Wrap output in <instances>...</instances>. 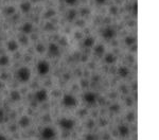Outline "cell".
I'll use <instances>...</instances> for the list:
<instances>
[{
  "label": "cell",
  "instance_id": "cell-18",
  "mask_svg": "<svg viewBox=\"0 0 159 140\" xmlns=\"http://www.w3.org/2000/svg\"><path fill=\"white\" fill-rule=\"evenodd\" d=\"M93 52L95 54H97L98 56H102L104 53H105V47L103 45H97L95 48H93Z\"/></svg>",
  "mask_w": 159,
  "mask_h": 140
},
{
  "label": "cell",
  "instance_id": "cell-23",
  "mask_svg": "<svg viewBox=\"0 0 159 140\" xmlns=\"http://www.w3.org/2000/svg\"><path fill=\"white\" fill-rule=\"evenodd\" d=\"M18 44H20V45H23V46L29 45L28 36H25V34H23V35H20V36H19V42H18Z\"/></svg>",
  "mask_w": 159,
  "mask_h": 140
},
{
  "label": "cell",
  "instance_id": "cell-1",
  "mask_svg": "<svg viewBox=\"0 0 159 140\" xmlns=\"http://www.w3.org/2000/svg\"><path fill=\"white\" fill-rule=\"evenodd\" d=\"M16 80L20 83H27L31 78V70L28 67H20L15 73Z\"/></svg>",
  "mask_w": 159,
  "mask_h": 140
},
{
  "label": "cell",
  "instance_id": "cell-25",
  "mask_svg": "<svg viewBox=\"0 0 159 140\" xmlns=\"http://www.w3.org/2000/svg\"><path fill=\"white\" fill-rule=\"evenodd\" d=\"M120 109H121L120 105H119V104H117V103H114V104H112V105H110V106H109V110H110L112 112H114V114H117V112H120Z\"/></svg>",
  "mask_w": 159,
  "mask_h": 140
},
{
  "label": "cell",
  "instance_id": "cell-4",
  "mask_svg": "<svg viewBox=\"0 0 159 140\" xmlns=\"http://www.w3.org/2000/svg\"><path fill=\"white\" fill-rule=\"evenodd\" d=\"M59 126L61 129L64 131H67V132H70L74 129L76 126V121L73 119H70V118H61L59 120Z\"/></svg>",
  "mask_w": 159,
  "mask_h": 140
},
{
  "label": "cell",
  "instance_id": "cell-39",
  "mask_svg": "<svg viewBox=\"0 0 159 140\" xmlns=\"http://www.w3.org/2000/svg\"><path fill=\"white\" fill-rule=\"evenodd\" d=\"M0 140H8V138H6L3 134H0Z\"/></svg>",
  "mask_w": 159,
  "mask_h": 140
},
{
  "label": "cell",
  "instance_id": "cell-40",
  "mask_svg": "<svg viewBox=\"0 0 159 140\" xmlns=\"http://www.w3.org/2000/svg\"><path fill=\"white\" fill-rule=\"evenodd\" d=\"M6 73H2V74H1V76H0V78H1V81H2V80H6Z\"/></svg>",
  "mask_w": 159,
  "mask_h": 140
},
{
  "label": "cell",
  "instance_id": "cell-34",
  "mask_svg": "<svg viewBox=\"0 0 159 140\" xmlns=\"http://www.w3.org/2000/svg\"><path fill=\"white\" fill-rule=\"evenodd\" d=\"M65 1H66L67 4H70V6H73L76 2V0H65Z\"/></svg>",
  "mask_w": 159,
  "mask_h": 140
},
{
  "label": "cell",
  "instance_id": "cell-27",
  "mask_svg": "<svg viewBox=\"0 0 159 140\" xmlns=\"http://www.w3.org/2000/svg\"><path fill=\"white\" fill-rule=\"evenodd\" d=\"M84 140H98V136L89 133V134H86L84 136Z\"/></svg>",
  "mask_w": 159,
  "mask_h": 140
},
{
  "label": "cell",
  "instance_id": "cell-33",
  "mask_svg": "<svg viewBox=\"0 0 159 140\" xmlns=\"http://www.w3.org/2000/svg\"><path fill=\"white\" fill-rule=\"evenodd\" d=\"M117 10H118V8H116V6H112V8H110V14L116 15V14H117V13H118Z\"/></svg>",
  "mask_w": 159,
  "mask_h": 140
},
{
  "label": "cell",
  "instance_id": "cell-19",
  "mask_svg": "<svg viewBox=\"0 0 159 140\" xmlns=\"http://www.w3.org/2000/svg\"><path fill=\"white\" fill-rule=\"evenodd\" d=\"M118 74L121 76V78H126V76H129V69L125 66H122L118 69Z\"/></svg>",
  "mask_w": 159,
  "mask_h": 140
},
{
  "label": "cell",
  "instance_id": "cell-3",
  "mask_svg": "<svg viewBox=\"0 0 159 140\" xmlns=\"http://www.w3.org/2000/svg\"><path fill=\"white\" fill-rule=\"evenodd\" d=\"M56 137V129L51 126H45L40 131V138L42 140H53Z\"/></svg>",
  "mask_w": 159,
  "mask_h": 140
},
{
  "label": "cell",
  "instance_id": "cell-24",
  "mask_svg": "<svg viewBox=\"0 0 159 140\" xmlns=\"http://www.w3.org/2000/svg\"><path fill=\"white\" fill-rule=\"evenodd\" d=\"M35 50H36L37 53H45L46 52V47L45 45H42V44H37L36 46H35Z\"/></svg>",
  "mask_w": 159,
  "mask_h": 140
},
{
  "label": "cell",
  "instance_id": "cell-22",
  "mask_svg": "<svg viewBox=\"0 0 159 140\" xmlns=\"http://www.w3.org/2000/svg\"><path fill=\"white\" fill-rule=\"evenodd\" d=\"M76 10H69L67 13V19L69 20V21H72V20L76 19Z\"/></svg>",
  "mask_w": 159,
  "mask_h": 140
},
{
  "label": "cell",
  "instance_id": "cell-6",
  "mask_svg": "<svg viewBox=\"0 0 159 140\" xmlns=\"http://www.w3.org/2000/svg\"><path fill=\"white\" fill-rule=\"evenodd\" d=\"M34 99L36 102H45L48 99V93L46 89H39L37 90L35 95H34Z\"/></svg>",
  "mask_w": 159,
  "mask_h": 140
},
{
  "label": "cell",
  "instance_id": "cell-14",
  "mask_svg": "<svg viewBox=\"0 0 159 140\" xmlns=\"http://www.w3.org/2000/svg\"><path fill=\"white\" fill-rule=\"evenodd\" d=\"M116 61H117V57H116V55H114V53H107L104 56V62H105L106 64H108V65L114 64Z\"/></svg>",
  "mask_w": 159,
  "mask_h": 140
},
{
  "label": "cell",
  "instance_id": "cell-38",
  "mask_svg": "<svg viewBox=\"0 0 159 140\" xmlns=\"http://www.w3.org/2000/svg\"><path fill=\"white\" fill-rule=\"evenodd\" d=\"M134 15L135 16L137 15V3L136 2L134 3Z\"/></svg>",
  "mask_w": 159,
  "mask_h": 140
},
{
  "label": "cell",
  "instance_id": "cell-10",
  "mask_svg": "<svg viewBox=\"0 0 159 140\" xmlns=\"http://www.w3.org/2000/svg\"><path fill=\"white\" fill-rule=\"evenodd\" d=\"M30 124H31V118L29 116H23V117H20L19 121H18V125L21 129H27V127L30 126Z\"/></svg>",
  "mask_w": 159,
  "mask_h": 140
},
{
  "label": "cell",
  "instance_id": "cell-9",
  "mask_svg": "<svg viewBox=\"0 0 159 140\" xmlns=\"http://www.w3.org/2000/svg\"><path fill=\"white\" fill-rule=\"evenodd\" d=\"M48 51H49V54L53 57L59 55V45H56L54 42H51L49 45V48H48Z\"/></svg>",
  "mask_w": 159,
  "mask_h": 140
},
{
  "label": "cell",
  "instance_id": "cell-15",
  "mask_svg": "<svg viewBox=\"0 0 159 140\" xmlns=\"http://www.w3.org/2000/svg\"><path fill=\"white\" fill-rule=\"evenodd\" d=\"M10 99H11L13 102H18L21 100V95H20V93L18 90H13V91H11V93H10Z\"/></svg>",
  "mask_w": 159,
  "mask_h": 140
},
{
  "label": "cell",
  "instance_id": "cell-36",
  "mask_svg": "<svg viewBox=\"0 0 159 140\" xmlns=\"http://www.w3.org/2000/svg\"><path fill=\"white\" fill-rule=\"evenodd\" d=\"M76 39H81L82 38V33H81V32H76Z\"/></svg>",
  "mask_w": 159,
  "mask_h": 140
},
{
  "label": "cell",
  "instance_id": "cell-8",
  "mask_svg": "<svg viewBox=\"0 0 159 140\" xmlns=\"http://www.w3.org/2000/svg\"><path fill=\"white\" fill-rule=\"evenodd\" d=\"M84 101L88 104H93L97 102V99H98V95L97 93H92V91H88V93H85L83 95Z\"/></svg>",
  "mask_w": 159,
  "mask_h": 140
},
{
  "label": "cell",
  "instance_id": "cell-30",
  "mask_svg": "<svg viewBox=\"0 0 159 140\" xmlns=\"http://www.w3.org/2000/svg\"><path fill=\"white\" fill-rule=\"evenodd\" d=\"M93 125H95V122L92 120H89V121H87V123H86V127H88V129H92L93 127Z\"/></svg>",
  "mask_w": 159,
  "mask_h": 140
},
{
  "label": "cell",
  "instance_id": "cell-2",
  "mask_svg": "<svg viewBox=\"0 0 159 140\" xmlns=\"http://www.w3.org/2000/svg\"><path fill=\"white\" fill-rule=\"evenodd\" d=\"M61 104L64 105L65 107L67 108H73L78 105V100L71 93H66V95H63V99H61Z\"/></svg>",
  "mask_w": 159,
  "mask_h": 140
},
{
  "label": "cell",
  "instance_id": "cell-20",
  "mask_svg": "<svg viewBox=\"0 0 159 140\" xmlns=\"http://www.w3.org/2000/svg\"><path fill=\"white\" fill-rule=\"evenodd\" d=\"M8 64H10V57L8 55L3 54V55L0 56V66L1 67H6Z\"/></svg>",
  "mask_w": 159,
  "mask_h": 140
},
{
  "label": "cell",
  "instance_id": "cell-32",
  "mask_svg": "<svg viewBox=\"0 0 159 140\" xmlns=\"http://www.w3.org/2000/svg\"><path fill=\"white\" fill-rule=\"evenodd\" d=\"M88 15L89 14V10L88 8H82L81 10V15L82 16H85V15Z\"/></svg>",
  "mask_w": 159,
  "mask_h": 140
},
{
  "label": "cell",
  "instance_id": "cell-37",
  "mask_svg": "<svg viewBox=\"0 0 159 140\" xmlns=\"http://www.w3.org/2000/svg\"><path fill=\"white\" fill-rule=\"evenodd\" d=\"M107 0H95V2L98 3V4H104Z\"/></svg>",
  "mask_w": 159,
  "mask_h": 140
},
{
  "label": "cell",
  "instance_id": "cell-42",
  "mask_svg": "<svg viewBox=\"0 0 159 140\" xmlns=\"http://www.w3.org/2000/svg\"><path fill=\"white\" fill-rule=\"evenodd\" d=\"M3 87H4V84H3V82L1 81V80H0V90L2 89Z\"/></svg>",
  "mask_w": 159,
  "mask_h": 140
},
{
  "label": "cell",
  "instance_id": "cell-12",
  "mask_svg": "<svg viewBox=\"0 0 159 140\" xmlns=\"http://www.w3.org/2000/svg\"><path fill=\"white\" fill-rule=\"evenodd\" d=\"M6 48H8V52H16L18 50V48H19V44L16 40H10L6 44Z\"/></svg>",
  "mask_w": 159,
  "mask_h": 140
},
{
  "label": "cell",
  "instance_id": "cell-16",
  "mask_svg": "<svg viewBox=\"0 0 159 140\" xmlns=\"http://www.w3.org/2000/svg\"><path fill=\"white\" fill-rule=\"evenodd\" d=\"M31 8H32V6H31V2H30V1H27V0L23 1V2H21V4H20V10L23 11V13H28V12H30Z\"/></svg>",
  "mask_w": 159,
  "mask_h": 140
},
{
  "label": "cell",
  "instance_id": "cell-35",
  "mask_svg": "<svg viewBox=\"0 0 159 140\" xmlns=\"http://www.w3.org/2000/svg\"><path fill=\"white\" fill-rule=\"evenodd\" d=\"M126 105H127V106H131V105H133V101H131V99H129V98L126 99Z\"/></svg>",
  "mask_w": 159,
  "mask_h": 140
},
{
  "label": "cell",
  "instance_id": "cell-26",
  "mask_svg": "<svg viewBox=\"0 0 159 140\" xmlns=\"http://www.w3.org/2000/svg\"><path fill=\"white\" fill-rule=\"evenodd\" d=\"M15 13V8L14 6H6L4 8V14L8 15V16H11Z\"/></svg>",
  "mask_w": 159,
  "mask_h": 140
},
{
  "label": "cell",
  "instance_id": "cell-7",
  "mask_svg": "<svg viewBox=\"0 0 159 140\" xmlns=\"http://www.w3.org/2000/svg\"><path fill=\"white\" fill-rule=\"evenodd\" d=\"M102 36H103V38L107 39V40L112 39L116 36V30L112 27H106L102 31Z\"/></svg>",
  "mask_w": 159,
  "mask_h": 140
},
{
  "label": "cell",
  "instance_id": "cell-11",
  "mask_svg": "<svg viewBox=\"0 0 159 140\" xmlns=\"http://www.w3.org/2000/svg\"><path fill=\"white\" fill-rule=\"evenodd\" d=\"M118 134H119V136H121V137H126V136H129V127L127 125H125V124L119 125L118 126Z\"/></svg>",
  "mask_w": 159,
  "mask_h": 140
},
{
  "label": "cell",
  "instance_id": "cell-13",
  "mask_svg": "<svg viewBox=\"0 0 159 140\" xmlns=\"http://www.w3.org/2000/svg\"><path fill=\"white\" fill-rule=\"evenodd\" d=\"M32 31H33V25L31 23H23V27H21V32H23L25 35H29V34L32 33Z\"/></svg>",
  "mask_w": 159,
  "mask_h": 140
},
{
  "label": "cell",
  "instance_id": "cell-41",
  "mask_svg": "<svg viewBox=\"0 0 159 140\" xmlns=\"http://www.w3.org/2000/svg\"><path fill=\"white\" fill-rule=\"evenodd\" d=\"M102 122H101V126H103V125H106L107 124V121L106 120H101Z\"/></svg>",
  "mask_w": 159,
  "mask_h": 140
},
{
  "label": "cell",
  "instance_id": "cell-28",
  "mask_svg": "<svg viewBox=\"0 0 159 140\" xmlns=\"http://www.w3.org/2000/svg\"><path fill=\"white\" fill-rule=\"evenodd\" d=\"M126 119H127V121L129 122H133L135 119V115H134V112H129L127 114V116H126Z\"/></svg>",
  "mask_w": 159,
  "mask_h": 140
},
{
  "label": "cell",
  "instance_id": "cell-29",
  "mask_svg": "<svg viewBox=\"0 0 159 140\" xmlns=\"http://www.w3.org/2000/svg\"><path fill=\"white\" fill-rule=\"evenodd\" d=\"M4 116H6V114H4V110H3L2 108H0V123H1V122H3V120H4Z\"/></svg>",
  "mask_w": 159,
  "mask_h": 140
},
{
  "label": "cell",
  "instance_id": "cell-17",
  "mask_svg": "<svg viewBox=\"0 0 159 140\" xmlns=\"http://www.w3.org/2000/svg\"><path fill=\"white\" fill-rule=\"evenodd\" d=\"M93 45H95V38L92 36H87L86 38L84 39V42H83L84 47L91 48V47H93Z\"/></svg>",
  "mask_w": 159,
  "mask_h": 140
},
{
  "label": "cell",
  "instance_id": "cell-5",
  "mask_svg": "<svg viewBox=\"0 0 159 140\" xmlns=\"http://www.w3.org/2000/svg\"><path fill=\"white\" fill-rule=\"evenodd\" d=\"M36 69L39 76H47L50 71V64L47 61H39L37 63Z\"/></svg>",
  "mask_w": 159,
  "mask_h": 140
},
{
  "label": "cell",
  "instance_id": "cell-21",
  "mask_svg": "<svg viewBox=\"0 0 159 140\" xmlns=\"http://www.w3.org/2000/svg\"><path fill=\"white\" fill-rule=\"evenodd\" d=\"M124 42H125L126 46L131 47V46L135 45V42H136V38H135L134 36H126L125 39H124Z\"/></svg>",
  "mask_w": 159,
  "mask_h": 140
},
{
  "label": "cell",
  "instance_id": "cell-31",
  "mask_svg": "<svg viewBox=\"0 0 159 140\" xmlns=\"http://www.w3.org/2000/svg\"><path fill=\"white\" fill-rule=\"evenodd\" d=\"M55 15V12L53 11V10H49V11L47 12V14L45 15L46 17H51V16H54Z\"/></svg>",
  "mask_w": 159,
  "mask_h": 140
}]
</instances>
